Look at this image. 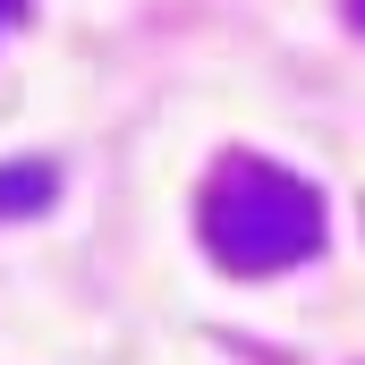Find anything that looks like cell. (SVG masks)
Listing matches in <instances>:
<instances>
[{
	"label": "cell",
	"instance_id": "6da1fadb",
	"mask_svg": "<svg viewBox=\"0 0 365 365\" xmlns=\"http://www.w3.org/2000/svg\"><path fill=\"white\" fill-rule=\"evenodd\" d=\"M204 247L230 272H289L323 255V195L289 179L280 162H221L204 187Z\"/></svg>",
	"mask_w": 365,
	"mask_h": 365
},
{
	"label": "cell",
	"instance_id": "7a4b0ae2",
	"mask_svg": "<svg viewBox=\"0 0 365 365\" xmlns=\"http://www.w3.org/2000/svg\"><path fill=\"white\" fill-rule=\"evenodd\" d=\"M60 195V170L51 162H0V221H26Z\"/></svg>",
	"mask_w": 365,
	"mask_h": 365
},
{
	"label": "cell",
	"instance_id": "3957f363",
	"mask_svg": "<svg viewBox=\"0 0 365 365\" xmlns=\"http://www.w3.org/2000/svg\"><path fill=\"white\" fill-rule=\"evenodd\" d=\"M349 26H357V34H365V0H349Z\"/></svg>",
	"mask_w": 365,
	"mask_h": 365
},
{
	"label": "cell",
	"instance_id": "277c9868",
	"mask_svg": "<svg viewBox=\"0 0 365 365\" xmlns=\"http://www.w3.org/2000/svg\"><path fill=\"white\" fill-rule=\"evenodd\" d=\"M17 9H26V0H0V26H9V17H17Z\"/></svg>",
	"mask_w": 365,
	"mask_h": 365
}]
</instances>
